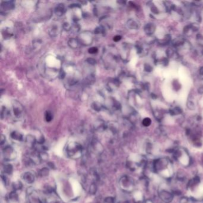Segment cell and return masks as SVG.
I'll return each instance as SVG.
<instances>
[{
	"mask_svg": "<svg viewBox=\"0 0 203 203\" xmlns=\"http://www.w3.org/2000/svg\"><path fill=\"white\" fill-rule=\"evenodd\" d=\"M86 62L88 63H89V64L91 65H94L96 63V60L94 58H89L86 60Z\"/></svg>",
	"mask_w": 203,
	"mask_h": 203,
	"instance_id": "obj_28",
	"label": "cell"
},
{
	"mask_svg": "<svg viewBox=\"0 0 203 203\" xmlns=\"http://www.w3.org/2000/svg\"><path fill=\"white\" fill-rule=\"evenodd\" d=\"M12 187H13V188L14 189V191H17L18 190H22L23 187V185L20 181H16V182H13V184H12Z\"/></svg>",
	"mask_w": 203,
	"mask_h": 203,
	"instance_id": "obj_16",
	"label": "cell"
},
{
	"mask_svg": "<svg viewBox=\"0 0 203 203\" xmlns=\"http://www.w3.org/2000/svg\"><path fill=\"white\" fill-rule=\"evenodd\" d=\"M200 73H201V74L203 75V67L202 69V70H200Z\"/></svg>",
	"mask_w": 203,
	"mask_h": 203,
	"instance_id": "obj_31",
	"label": "cell"
},
{
	"mask_svg": "<svg viewBox=\"0 0 203 203\" xmlns=\"http://www.w3.org/2000/svg\"><path fill=\"white\" fill-rule=\"evenodd\" d=\"M155 29V26L152 24H149L146 25L145 27V31L147 33V34H152Z\"/></svg>",
	"mask_w": 203,
	"mask_h": 203,
	"instance_id": "obj_17",
	"label": "cell"
},
{
	"mask_svg": "<svg viewBox=\"0 0 203 203\" xmlns=\"http://www.w3.org/2000/svg\"><path fill=\"white\" fill-rule=\"evenodd\" d=\"M91 34V33L88 32H83L80 35L79 42L84 45H89L91 43L92 41V36Z\"/></svg>",
	"mask_w": 203,
	"mask_h": 203,
	"instance_id": "obj_4",
	"label": "cell"
},
{
	"mask_svg": "<svg viewBox=\"0 0 203 203\" xmlns=\"http://www.w3.org/2000/svg\"><path fill=\"white\" fill-rule=\"evenodd\" d=\"M48 32H49V35L51 37H55L60 33V28L58 25H53L51 26Z\"/></svg>",
	"mask_w": 203,
	"mask_h": 203,
	"instance_id": "obj_10",
	"label": "cell"
},
{
	"mask_svg": "<svg viewBox=\"0 0 203 203\" xmlns=\"http://www.w3.org/2000/svg\"><path fill=\"white\" fill-rule=\"evenodd\" d=\"M127 25L130 29H137L138 27L136 22L132 19L128 20V22L127 23Z\"/></svg>",
	"mask_w": 203,
	"mask_h": 203,
	"instance_id": "obj_19",
	"label": "cell"
},
{
	"mask_svg": "<svg viewBox=\"0 0 203 203\" xmlns=\"http://www.w3.org/2000/svg\"><path fill=\"white\" fill-rule=\"evenodd\" d=\"M92 107L93 108L94 110L96 111H100L103 109V106L100 103L98 102H95L92 104Z\"/></svg>",
	"mask_w": 203,
	"mask_h": 203,
	"instance_id": "obj_21",
	"label": "cell"
},
{
	"mask_svg": "<svg viewBox=\"0 0 203 203\" xmlns=\"http://www.w3.org/2000/svg\"><path fill=\"white\" fill-rule=\"evenodd\" d=\"M62 27H63V29H64V30L66 31H70L71 29H72V25H70V24H69V23H67V22L64 23V24L63 25Z\"/></svg>",
	"mask_w": 203,
	"mask_h": 203,
	"instance_id": "obj_24",
	"label": "cell"
},
{
	"mask_svg": "<svg viewBox=\"0 0 203 203\" xmlns=\"http://www.w3.org/2000/svg\"><path fill=\"white\" fill-rule=\"evenodd\" d=\"M104 203H115V200L112 197H108L104 199Z\"/></svg>",
	"mask_w": 203,
	"mask_h": 203,
	"instance_id": "obj_25",
	"label": "cell"
},
{
	"mask_svg": "<svg viewBox=\"0 0 203 203\" xmlns=\"http://www.w3.org/2000/svg\"><path fill=\"white\" fill-rule=\"evenodd\" d=\"M49 173V169L46 167H44V168H42V169H41V170H39L38 175L41 178L46 177V176H48Z\"/></svg>",
	"mask_w": 203,
	"mask_h": 203,
	"instance_id": "obj_15",
	"label": "cell"
},
{
	"mask_svg": "<svg viewBox=\"0 0 203 203\" xmlns=\"http://www.w3.org/2000/svg\"><path fill=\"white\" fill-rule=\"evenodd\" d=\"M98 48L97 47H91V48H90L88 49L89 53L92 54H96V53L98 52Z\"/></svg>",
	"mask_w": 203,
	"mask_h": 203,
	"instance_id": "obj_27",
	"label": "cell"
},
{
	"mask_svg": "<svg viewBox=\"0 0 203 203\" xmlns=\"http://www.w3.org/2000/svg\"><path fill=\"white\" fill-rule=\"evenodd\" d=\"M45 120H46V122H51L52 120V119H53L52 114L50 112H49V111L46 112L45 115Z\"/></svg>",
	"mask_w": 203,
	"mask_h": 203,
	"instance_id": "obj_22",
	"label": "cell"
},
{
	"mask_svg": "<svg viewBox=\"0 0 203 203\" xmlns=\"http://www.w3.org/2000/svg\"><path fill=\"white\" fill-rule=\"evenodd\" d=\"M55 13L57 16H63L64 13L66 12V8H65V6L63 4H58L54 10Z\"/></svg>",
	"mask_w": 203,
	"mask_h": 203,
	"instance_id": "obj_9",
	"label": "cell"
},
{
	"mask_svg": "<svg viewBox=\"0 0 203 203\" xmlns=\"http://www.w3.org/2000/svg\"><path fill=\"white\" fill-rule=\"evenodd\" d=\"M79 41L75 38H71L68 41V45L72 48H77L79 46Z\"/></svg>",
	"mask_w": 203,
	"mask_h": 203,
	"instance_id": "obj_14",
	"label": "cell"
},
{
	"mask_svg": "<svg viewBox=\"0 0 203 203\" xmlns=\"http://www.w3.org/2000/svg\"><path fill=\"white\" fill-rule=\"evenodd\" d=\"M151 121L149 118H145L142 121V124L145 126H150L151 124Z\"/></svg>",
	"mask_w": 203,
	"mask_h": 203,
	"instance_id": "obj_26",
	"label": "cell"
},
{
	"mask_svg": "<svg viewBox=\"0 0 203 203\" xmlns=\"http://www.w3.org/2000/svg\"><path fill=\"white\" fill-rule=\"evenodd\" d=\"M5 137L3 135H2L1 138V145H2L3 143L5 142Z\"/></svg>",
	"mask_w": 203,
	"mask_h": 203,
	"instance_id": "obj_30",
	"label": "cell"
},
{
	"mask_svg": "<svg viewBox=\"0 0 203 203\" xmlns=\"http://www.w3.org/2000/svg\"><path fill=\"white\" fill-rule=\"evenodd\" d=\"M71 30L74 32H78L80 30V26L76 22L73 25H72V29Z\"/></svg>",
	"mask_w": 203,
	"mask_h": 203,
	"instance_id": "obj_23",
	"label": "cell"
},
{
	"mask_svg": "<svg viewBox=\"0 0 203 203\" xmlns=\"http://www.w3.org/2000/svg\"><path fill=\"white\" fill-rule=\"evenodd\" d=\"M22 179L25 183L28 184H32L35 181V177L32 173L30 172H27L23 174Z\"/></svg>",
	"mask_w": 203,
	"mask_h": 203,
	"instance_id": "obj_6",
	"label": "cell"
},
{
	"mask_svg": "<svg viewBox=\"0 0 203 203\" xmlns=\"http://www.w3.org/2000/svg\"><path fill=\"white\" fill-rule=\"evenodd\" d=\"M10 136L12 139L16 141H19L21 142L23 140V136L22 133L17 131H13L11 133Z\"/></svg>",
	"mask_w": 203,
	"mask_h": 203,
	"instance_id": "obj_11",
	"label": "cell"
},
{
	"mask_svg": "<svg viewBox=\"0 0 203 203\" xmlns=\"http://www.w3.org/2000/svg\"><path fill=\"white\" fill-rule=\"evenodd\" d=\"M66 151L67 156L70 159L78 160L82 157L83 148L81 144L77 142L73 141L67 144Z\"/></svg>",
	"mask_w": 203,
	"mask_h": 203,
	"instance_id": "obj_1",
	"label": "cell"
},
{
	"mask_svg": "<svg viewBox=\"0 0 203 203\" xmlns=\"http://www.w3.org/2000/svg\"><path fill=\"white\" fill-rule=\"evenodd\" d=\"M2 156L5 160L12 161L17 158V153L13 147L8 145L4 148L2 150Z\"/></svg>",
	"mask_w": 203,
	"mask_h": 203,
	"instance_id": "obj_2",
	"label": "cell"
},
{
	"mask_svg": "<svg viewBox=\"0 0 203 203\" xmlns=\"http://www.w3.org/2000/svg\"><path fill=\"white\" fill-rule=\"evenodd\" d=\"M18 198H19V196L17 193H16V191H15L11 192L9 194V199L13 202L18 201Z\"/></svg>",
	"mask_w": 203,
	"mask_h": 203,
	"instance_id": "obj_18",
	"label": "cell"
},
{
	"mask_svg": "<svg viewBox=\"0 0 203 203\" xmlns=\"http://www.w3.org/2000/svg\"><path fill=\"white\" fill-rule=\"evenodd\" d=\"M14 7H15V5L13 1H5V2H2L1 4L2 8L5 11L11 10L13 9Z\"/></svg>",
	"mask_w": 203,
	"mask_h": 203,
	"instance_id": "obj_12",
	"label": "cell"
},
{
	"mask_svg": "<svg viewBox=\"0 0 203 203\" xmlns=\"http://www.w3.org/2000/svg\"><path fill=\"white\" fill-rule=\"evenodd\" d=\"M2 171L5 174L11 175L13 171V167L10 164H5L2 167Z\"/></svg>",
	"mask_w": 203,
	"mask_h": 203,
	"instance_id": "obj_13",
	"label": "cell"
},
{
	"mask_svg": "<svg viewBox=\"0 0 203 203\" xmlns=\"http://www.w3.org/2000/svg\"><path fill=\"white\" fill-rule=\"evenodd\" d=\"M28 199L29 203H46L44 200L41 199L36 194L34 193L29 194Z\"/></svg>",
	"mask_w": 203,
	"mask_h": 203,
	"instance_id": "obj_8",
	"label": "cell"
},
{
	"mask_svg": "<svg viewBox=\"0 0 203 203\" xmlns=\"http://www.w3.org/2000/svg\"><path fill=\"white\" fill-rule=\"evenodd\" d=\"M97 191V186L95 183H92L91 184L90 187H89V192L91 194L94 195L95 194H96Z\"/></svg>",
	"mask_w": 203,
	"mask_h": 203,
	"instance_id": "obj_20",
	"label": "cell"
},
{
	"mask_svg": "<svg viewBox=\"0 0 203 203\" xmlns=\"http://www.w3.org/2000/svg\"><path fill=\"white\" fill-rule=\"evenodd\" d=\"M119 203H127V202H120Z\"/></svg>",
	"mask_w": 203,
	"mask_h": 203,
	"instance_id": "obj_32",
	"label": "cell"
},
{
	"mask_svg": "<svg viewBox=\"0 0 203 203\" xmlns=\"http://www.w3.org/2000/svg\"><path fill=\"white\" fill-rule=\"evenodd\" d=\"M91 151L94 154H101L104 151V148H103V146L102 145V144L100 142H98V141H96V140L94 141L91 143Z\"/></svg>",
	"mask_w": 203,
	"mask_h": 203,
	"instance_id": "obj_5",
	"label": "cell"
},
{
	"mask_svg": "<svg viewBox=\"0 0 203 203\" xmlns=\"http://www.w3.org/2000/svg\"><path fill=\"white\" fill-rule=\"evenodd\" d=\"M13 115L17 118L19 119L22 117L23 112V106L18 102L14 101L13 105Z\"/></svg>",
	"mask_w": 203,
	"mask_h": 203,
	"instance_id": "obj_3",
	"label": "cell"
},
{
	"mask_svg": "<svg viewBox=\"0 0 203 203\" xmlns=\"http://www.w3.org/2000/svg\"><path fill=\"white\" fill-rule=\"evenodd\" d=\"M37 139L35 137L32 135H28L26 136L25 139V142L28 147L30 148H33L35 147L36 143H37Z\"/></svg>",
	"mask_w": 203,
	"mask_h": 203,
	"instance_id": "obj_7",
	"label": "cell"
},
{
	"mask_svg": "<svg viewBox=\"0 0 203 203\" xmlns=\"http://www.w3.org/2000/svg\"><path fill=\"white\" fill-rule=\"evenodd\" d=\"M122 39V37L119 35H116L113 38V41L115 42H119Z\"/></svg>",
	"mask_w": 203,
	"mask_h": 203,
	"instance_id": "obj_29",
	"label": "cell"
}]
</instances>
